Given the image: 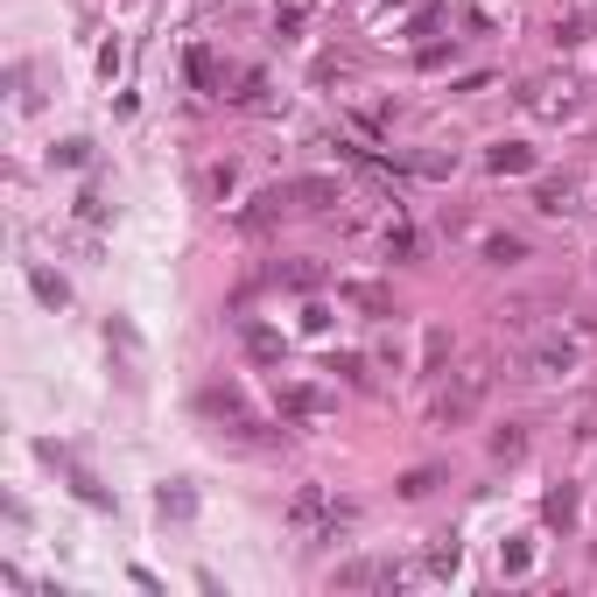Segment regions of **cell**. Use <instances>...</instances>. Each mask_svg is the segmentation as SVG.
<instances>
[{
	"mask_svg": "<svg viewBox=\"0 0 597 597\" xmlns=\"http://www.w3.org/2000/svg\"><path fill=\"white\" fill-rule=\"evenodd\" d=\"M281 281H288V288H317V281H323V267H317V260H288V267H281Z\"/></svg>",
	"mask_w": 597,
	"mask_h": 597,
	"instance_id": "cell-24",
	"label": "cell"
},
{
	"mask_svg": "<svg viewBox=\"0 0 597 597\" xmlns=\"http://www.w3.org/2000/svg\"><path fill=\"white\" fill-rule=\"evenodd\" d=\"M323 415H331V394L323 387H310V380H288L281 387V422H302V429H310Z\"/></svg>",
	"mask_w": 597,
	"mask_h": 597,
	"instance_id": "cell-8",
	"label": "cell"
},
{
	"mask_svg": "<svg viewBox=\"0 0 597 597\" xmlns=\"http://www.w3.org/2000/svg\"><path fill=\"white\" fill-rule=\"evenodd\" d=\"M576 198H584V177H576V169H563V177H542V183H534V211H542V218H576V211H584Z\"/></svg>",
	"mask_w": 597,
	"mask_h": 597,
	"instance_id": "cell-6",
	"label": "cell"
},
{
	"mask_svg": "<svg viewBox=\"0 0 597 597\" xmlns=\"http://www.w3.org/2000/svg\"><path fill=\"white\" fill-rule=\"evenodd\" d=\"M156 507H162V513H177V520H190V507H198V499H190L183 486H162V492H156Z\"/></svg>",
	"mask_w": 597,
	"mask_h": 597,
	"instance_id": "cell-26",
	"label": "cell"
},
{
	"mask_svg": "<svg viewBox=\"0 0 597 597\" xmlns=\"http://www.w3.org/2000/svg\"><path fill=\"white\" fill-rule=\"evenodd\" d=\"M542 520H548V527H576V486H569V478L542 499Z\"/></svg>",
	"mask_w": 597,
	"mask_h": 597,
	"instance_id": "cell-15",
	"label": "cell"
},
{
	"mask_svg": "<svg viewBox=\"0 0 597 597\" xmlns=\"http://www.w3.org/2000/svg\"><path fill=\"white\" fill-rule=\"evenodd\" d=\"M408 563H394V555H359V563L331 569V590H401L408 584Z\"/></svg>",
	"mask_w": 597,
	"mask_h": 597,
	"instance_id": "cell-4",
	"label": "cell"
},
{
	"mask_svg": "<svg viewBox=\"0 0 597 597\" xmlns=\"http://www.w3.org/2000/svg\"><path fill=\"white\" fill-rule=\"evenodd\" d=\"M198 408H204L211 422H225V436H246V443H254V436H260V422H254V415H246V401H239V387H204V394H198Z\"/></svg>",
	"mask_w": 597,
	"mask_h": 597,
	"instance_id": "cell-5",
	"label": "cell"
},
{
	"mask_svg": "<svg viewBox=\"0 0 597 597\" xmlns=\"http://www.w3.org/2000/svg\"><path fill=\"white\" fill-rule=\"evenodd\" d=\"M457 555H465V548H457V534H436V542H429V576H450Z\"/></svg>",
	"mask_w": 597,
	"mask_h": 597,
	"instance_id": "cell-21",
	"label": "cell"
},
{
	"mask_svg": "<svg viewBox=\"0 0 597 597\" xmlns=\"http://www.w3.org/2000/svg\"><path fill=\"white\" fill-rule=\"evenodd\" d=\"M344 527H359V499H338L323 486H302L288 499V534H302V542H338Z\"/></svg>",
	"mask_w": 597,
	"mask_h": 597,
	"instance_id": "cell-1",
	"label": "cell"
},
{
	"mask_svg": "<svg viewBox=\"0 0 597 597\" xmlns=\"http://www.w3.org/2000/svg\"><path fill=\"white\" fill-rule=\"evenodd\" d=\"M478 260H486V267H520V260H527V239H520V233H486V239H478Z\"/></svg>",
	"mask_w": 597,
	"mask_h": 597,
	"instance_id": "cell-11",
	"label": "cell"
},
{
	"mask_svg": "<svg viewBox=\"0 0 597 597\" xmlns=\"http://www.w3.org/2000/svg\"><path fill=\"white\" fill-rule=\"evenodd\" d=\"M190 78H198V92H225V64L211 50H190Z\"/></svg>",
	"mask_w": 597,
	"mask_h": 597,
	"instance_id": "cell-17",
	"label": "cell"
},
{
	"mask_svg": "<svg viewBox=\"0 0 597 597\" xmlns=\"http://www.w3.org/2000/svg\"><path fill=\"white\" fill-rule=\"evenodd\" d=\"M246 344H254V359H281V338H275V331H260V323L246 331Z\"/></svg>",
	"mask_w": 597,
	"mask_h": 597,
	"instance_id": "cell-28",
	"label": "cell"
},
{
	"mask_svg": "<svg viewBox=\"0 0 597 597\" xmlns=\"http://www.w3.org/2000/svg\"><path fill=\"white\" fill-rule=\"evenodd\" d=\"M527 457V422H507V429H492V465H520Z\"/></svg>",
	"mask_w": 597,
	"mask_h": 597,
	"instance_id": "cell-14",
	"label": "cell"
},
{
	"mask_svg": "<svg viewBox=\"0 0 597 597\" xmlns=\"http://www.w3.org/2000/svg\"><path fill=\"white\" fill-rule=\"evenodd\" d=\"M436 486H443V471H436V465H415V471H401L394 492H401V499H429Z\"/></svg>",
	"mask_w": 597,
	"mask_h": 597,
	"instance_id": "cell-19",
	"label": "cell"
},
{
	"mask_svg": "<svg viewBox=\"0 0 597 597\" xmlns=\"http://www.w3.org/2000/svg\"><path fill=\"white\" fill-rule=\"evenodd\" d=\"M29 288H35V302H43V310H64V302H71L64 275H50V267H29Z\"/></svg>",
	"mask_w": 597,
	"mask_h": 597,
	"instance_id": "cell-16",
	"label": "cell"
},
{
	"mask_svg": "<svg viewBox=\"0 0 597 597\" xmlns=\"http://www.w3.org/2000/svg\"><path fill=\"white\" fill-rule=\"evenodd\" d=\"M576 338H563V331H548V338H534L527 344V359H520V380H534V387H555V380H569L576 373Z\"/></svg>",
	"mask_w": 597,
	"mask_h": 597,
	"instance_id": "cell-3",
	"label": "cell"
},
{
	"mask_svg": "<svg viewBox=\"0 0 597 597\" xmlns=\"http://www.w3.org/2000/svg\"><path fill=\"white\" fill-rule=\"evenodd\" d=\"M486 394H492V359L471 352L465 365H457V380L436 394V422H443V429H465V422L486 408Z\"/></svg>",
	"mask_w": 597,
	"mask_h": 597,
	"instance_id": "cell-2",
	"label": "cell"
},
{
	"mask_svg": "<svg viewBox=\"0 0 597 597\" xmlns=\"http://www.w3.org/2000/svg\"><path fill=\"white\" fill-rule=\"evenodd\" d=\"M233 106H246V113H260L267 106V71H239V92H225Z\"/></svg>",
	"mask_w": 597,
	"mask_h": 597,
	"instance_id": "cell-18",
	"label": "cell"
},
{
	"mask_svg": "<svg viewBox=\"0 0 597 597\" xmlns=\"http://www.w3.org/2000/svg\"><path fill=\"white\" fill-rule=\"evenodd\" d=\"M534 323V302H499V331H527Z\"/></svg>",
	"mask_w": 597,
	"mask_h": 597,
	"instance_id": "cell-25",
	"label": "cell"
},
{
	"mask_svg": "<svg viewBox=\"0 0 597 597\" xmlns=\"http://www.w3.org/2000/svg\"><path fill=\"white\" fill-rule=\"evenodd\" d=\"M233 183H239L233 162H211V169H204V190H211V198H233Z\"/></svg>",
	"mask_w": 597,
	"mask_h": 597,
	"instance_id": "cell-22",
	"label": "cell"
},
{
	"mask_svg": "<svg viewBox=\"0 0 597 597\" xmlns=\"http://www.w3.org/2000/svg\"><path fill=\"white\" fill-rule=\"evenodd\" d=\"M56 162H64V169H85V162H92V141H64V148H56Z\"/></svg>",
	"mask_w": 597,
	"mask_h": 597,
	"instance_id": "cell-29",
	"label": "cell"
},
{
	"mask_svg": "<svg viewBox=\"0 0 597 597\" xmlns=\"http://www.w3.org/2000/svg\"><path fill=\"white\" fill-rule=\"evenodd\" d=\"M486 169H492V177H513V169H534V148H520V141H492V148H486Z\"/></svg>",
	"mask_w": 597,
	"mask_h": 597,
	"instance_id": "cell-12",
	"label": "cell"
},
{
	"mask_svg": "<svg viewBox=\"0 0 597 597\" xmlns=\"http://www.w3.org/2000/svg\"><path fill=\"white\" fill-rule=\"evenodd\" d=\"M344 302H359L365 317H394V296L380 281H344Z\"/></svg>",
	"mask_w": 597,
	"mask_h": 597,
	"instance_id": "cell-13",
	"label": "cell"
},
{
	"mask_svg": "<svg viewBox=\"0 0 597 597\" xmlns=\"http://www.w3.org/2000/svg\"><path fill=\"white\" fill-rule=\"evenodd\" d=\"M415 246H422V239L408 233V225H387V254H394V260H415Z\"/></svg>",
	"mask_w": 597,
	"mask_h": 597,
	"instance_id": "cell-27",
	"label": "cell"
},
{
	"mask_svg": "<svg viewBox=\"0 0 597 597\" xmlns=\"http://www.w3.org/2000/svg\"><path fill=\"white\" fill-rule=\"evenodd\" d=\"M520 106L542 113V120H569V113H576V85H569V78H527Z\"/></svg>",
	"mask_w": 597,
	"mask_h": 597,
	"instance_id": "cell-7",
	"label": "cell"
},
{
	"mask_svg": "<svg viewBox=\"0 0 597 597\" xmlns=\"http://www.w3.org/2000/svg\"><path fill=\"white\" fill-rule=\"evenodd\" d=\"M584 29H590V14H555V29H548V35L569 50V43H584Z\"/></svg>",
	"mask_w": 597,
	"mask_h": 597,
	"instance_id": "cell-23",
	"label": "cell"
},
{
	"mask_svg": "<svg viewBox=\"0 0 597 597\" xmlns=\"http://www.w3.org/2000/svg\"><path fill=\"white\" fill-rule=\"evenodd\" d=\"M310 8H317V0H281V8H275V29L288 35V43L302 35V22H310Z\"/></svg>",
	"mask_w": 597,
	"mask_h": 597,
	"instance_id": "cell-20",
	"label": "cell"
},
{
	"mask_svg": "<svg viewBox=\"0 0 597 597\" xmlns=\"http://www.w3.org/2000/svg\"><path fill=\"white\" fill-rule=\"evenodd\" d=\"M288 204H296V190H260V198L239 211V225H246V233H267V225H275Z\"/></svg>",
	"mask_w": 597,
	"mask_h": 597,
	"instance_id": "cell-10",
	"label": "cell"
},
{
	"mask_svg": "<svg viewBox=\"0 0 597 597\" xmlns=\"http://www.w3.org/2000/svg\"><path fill=\"white\" fill-rule=\"evenodd\" d=\"M296 190V204L302 211H323V218H331V211L344 204V183H331V177H302V183H288Z\"/></svg>",
	"mask_w": 597,
	"mask_h": 597,
	"instance_id": "cell-9",
	"label": "cell"
}]
</instances>
